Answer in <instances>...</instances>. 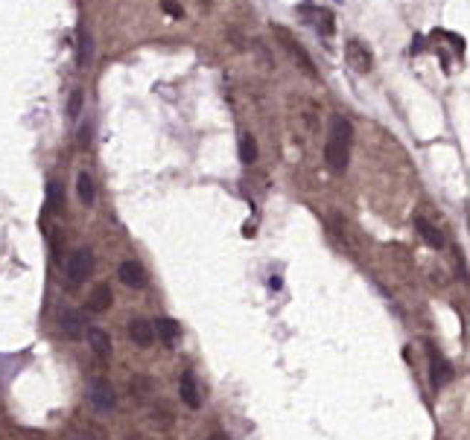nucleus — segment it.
<instances>
[{
	"label": "nucleus",
	"instance_id": "nucleus-1",
	"mask_svg": "<svg viewBox=\"0 0 470 440\" xmlns=\"http://www.w3.org/2000/svg\"><path fill=\"white\" fill-rule=\"evenodd\" d=\"M351 143H354V125L351 120L336 117L330 125V135L325 143V161L333 172H344L351 164Z\"/></svg>",
	"mask_w": 470,
	"mask_h": 440
},
{
	"label": "nucleus",
	"instance_id": "nucleus-2",
	"mask_svg": "<svg viewBox=\"0 0 470 440\" xmlns=\"http://www.w3.org/2000/svg\"><path fill=\"white\" fill-rule=\"evenodd\" d=\"M65 271H68L71 286H82V283L91 277V271H93V254H91L88 248H76L73 254L68 257Z\"/></svg>",
	"mask_w": 470,
	"mask_h": 440
},
{
	"label": "nucleus",
	"instance_id": "nucleus-3",
	"mask_svg": "<svg viewBox=\"0 0 470 440\" xmlns=\"http://www.w3.org/2000/svg\"><path fill=\"white\" fill-rule=\"evenodd\" d=\"M88 399H91V405L97 408V412H111V408L117 405V394H114L108 379H91Z\"/></svg>",
	"mask_w": 470,
	"mask_h": 440
},
{
	"label": "nucleus",
	"instance_id": "nucleus-4",
	"mask_svg": "<svg viewBox=\"0 0 470 440\" xmlns=\"http://www.w3.org/2000/svg\"><path fill=\"white\" fill-rule=\"evenodd\" d=\"M344 58H348V65L357 70V73H368L371 68H374V56H371V50L362 44V41H348L344 44Z\"/></svg>",
	"mask_w": 470,
	"mask_h": 440
},
{
	"label": "nucleus",
	"instance_id": "nucleus-5",
	"mask_svg": "<svg viewBox=\"0 0 470 440\" xmlns=\"http://www.w3.org/2000/svg\"><path fill=\"white\" fill-rule=\"evenodd\" d=\"M117 277L123 280V286H129V289H143L146 283H149L146 268L138 260H123L120 268H117Z\"/></svg>",
	"mask_w": 470,
	"mask_h": 440
},
{
	"label": "nucleus",
	"instance_id": "nucleus-6",
	"mask_svg": "<svg viewBox=\"0 0 470 440\" xmlns=\"http://www.w3.org/2000/svg\"><path fill=\"white\" fill-rule=\"evenodd\" d=\"M450 379H453V367H450V362H447L441 353L429 350V382H432V388H435V391H438V388H444Z\"/></svg>",
	"mask_w": 470,
	"mask_h": 440
},
{
	"label": "nucleus",
	"instance_id": "nucleus-7",
	"mask_svg": "<svg viewBox=\"0 0 470 440\" xmlns=\"http://www.w3.org/2000/svg\"><path fill=\"white\" fill-rule=\"evenodd\" d=\"M178 394H181V402L187 408H202V391H199V382H196V373L193 370H184L181 373V382H178Z\"/></svg>",
	"mask_w": 470,
	"mask_h": 440
},
{
	"label": "nucleus",
	"instance_id": "nucleus-8",
	"mask_svg": "<svg viewBox=\"0 0 470 440\" xmlns=\"http://www.w3.org/2000/svg\"><path fill=\"white\" fill-rule=\"evenodd\" d=\"M58 330L65 332V338H71V341L82 338L85 335V315H82V312H76V309H65L58 315Z\"/></svg>",
	"mask_w": 470,
	"mask_h": 440
},
{
	"label": "nucleus",
	"instance_id": "nucleus-9",
	"mask_svg": "<svg viewBox=\"0 0 470 440\" xmlns=\"http://www.w3.org/2000/svg\"><path fill=\"white\" fill-rule=\"evenodd\" d=\"M85 335H88V347L93 350V356L106 362L111 356V335L103 327H88Z\"/></svg>",
	"mask_w": 470,
	"mask_h": 440
},
{
	"label": "nucleus",
	"instance_id": "nucleus-10",
	"mask_svg": "<svg viewBox=\"0 0 470 440\" xmlns=\"http://www.w3.org/2000/svg\"><path fill=\"white\" fill-rule=\"evenodd\" d=\"M415 231H418V236H421L429 248H435V251H441V248H444V234L438 231L426 216H415Z\"/></svg>",
	"mask_w": 470,
	"mask_h": 440
},
{
	"label": "nucleus",
	"instance_id": "nucleus-11",
	"mask_svg": "<svg viewBox=\"0 0 470 440\" xmlns=\"http://www.w3.org/2000/svg\"><path fill=\"white\" fill-rule=\"evenodd\" d=\"M111 303H114L111 286H108V283H97V286L91 289V295H88V309L91 312H108Z\"/></svg>",
	"mask_w": 470,
	"mask_h": 440
},
{
	"label": "nucleus",
	"instance_id": "nucleus-12",
	"mask_svg": "<svg viewBox=\"0 0 470 440\" xmlns=\"http://www.w3.org/2000/svg\"><path fill=\"white\" fill-rule=\"evenodd\" d=\"M152 332L158 335L167 347H173V344L178 341V335H181V324L175 318H158V321H152Z\"/></svg>",
	"mask_w": 470,
	"mask_h": 440
},
{
	"label": "nucleus",
	"instance_id": "nucleus-13",
	"mask_svg": "<svg viewBox=\"0 0 470 440\" xmlns=\"http://www.w3.org/2000/svg\"><path fill=\"white\" fill-rule=\"evenodd\" d=\"M129 338L138 344V347H149L155 341V332H152V321H143V318H132L129 321Z\"/></svg>",
	"mask_w": 470,
	"mask_h": 440
},
{
	"label": "nucleus",
	"instance_id": "nucleus-14",
	"mask_svg": "<svg viewBox=\"0 0 470 440\" xmlns=\"http://www.w3.org/2000/svg\"><path fill=\"white\" fill-rule=\"evenodd\" d=\"M76 193H79V201L85 207H93V201H97V184H93V178L88 172L76 175Z\"/></svg>",
	"mask_w": 470,
	"mask_h": 440
},
{
	"label": "nucleus",
	"instance_id": "nucleus-15",
	"mask_svg": "<svg viewBox=\"0 0 470 440\" xmlns=\"http://www.w3.org/2000/svg\"><path fill=\"white\" fill-rule=\"evenodd\" d=\"M47 207L56 210V213L65 207V184H61L58 178H50V184H47Z\"/></svg>",
	"mask_w": 470,
	"mask_h": 440
},
{
	"label": "nucleus",
	"instance_id": "nucleus-16",
	"mask_svg": "<svg viewBox=\"0 0 470 440\" xmlns=\"http://www.w3.org/2000/svg\"><path fill=\"white\" fill-rule=\"evenodd\" d=\"M88 61H91V36H88L85 26H79V33H76V65L88 68Z\"/></svg>",
	"mask_w": 470,
	"mask_h": 440
},
{
	"label": "nucleus",
	"instance_id": "nucleus-17",
	"mask_svg": "<svg viewBox=\"0 0 470 440\" xmlns=\"http://www.w3.org/2000/svg\"><path fill=\"white\" fill-rule=\"evenodd\" d=\"M240 161L245 167H252L257 161V140H255V135H242L240 137Z\"/></svg>",
	"mask_w": 470,
	"mask_h": 440
},
{
	"label": "nucleus",
	"instance_id": "nucleus-18",
	"mask_svg": "<svg viewBox=\"0 0 470 440\" xmlns=\"http://www.w3.org/2000/svg\"><path fill=\"white\" fill-rule=\"evenodd\" d=\"M129 391H132V397L143 399V397H149L155 391V385H152V379H146V376H135V379L129 382Z\"/></svg>",
	"mask_w": 470,
	"mask_h": 440
},
{
	"label": "nucleus",
	"instance_id": "nucleus-19",
	"mask_svg": "<svg viewBox=\"0 0 470 440\" xmlns=\"http://www.w3.org/2000/svg\"><path fill=\"white\" fill-rule=\"evenodd\" d=\"M82 105H85V93H82V88H73L71 90V100H68V117L71 120H79Z\"/></svg>",
	"mask_w": 470,
	"mask_h": 440
},
{
	"label": "nucleus",
	"instance_id": "nucleus-20",
	"mask_svg": "<svg viewBox=\"0 0 470 440\" xmlns=\"http://www.w3.org/2000/svg\"><path fill=\"white\" fill-rule=\"evenodd\" d=\"M316 18H319V21H316L319 33H322V29H325V36L330 38V36H333V15H330L327 9H319V12H316Z\"/></svg>",
	"mask_w": 470,
	"mask_h": 440
},
{
	"label": "nucleus",
	"instance_id": "nucleus-21",
	"mask_svg": "<svg viewBox=\"0 0 470 440\" xmlns=\"http://www.w3.org/2000/svg\"><path fill=\"white\" fill-rule=\"evenodd\" d=\"M68 440H100V434L93 431V429H79V431H73Z\"/></svg>",
	"mask_w": 470,
	"mask_h": 440
},
{
	"label": "nucleus",
	"instance_id": "nucleus-22",
	"mask_svg": "<svg viewBox=\"0 0 470 440\" xmlns=\"http://www.w3.org/2000/svg\"><path fill=\"white\" fill-rule=\"evenodd\" d=\"M208 440H231V437H228V434H225V431H213V434H210V437H208Z\"/></svg>",
	"mask_w": 470,
	"mask_h": 440
},
{
	"label": "nucleus",
	"instance_id": "nucleus-23",
	"mask_svg": "<svg viewBox=\"0 0 470 440\" xmlns=\"http://www.w3.org/2000/svg\"><path fill=\"white\" fill-rule=\"evenodd\" d=\"M164 9H167V12H173V15H181V9H178L175 4H170V0H167V4H164Z\"/></svg>",
	"mask_w": 470,
	"mask_h": 440
},
{
	"label": "nucleus",
	"instance_id": "nucleus-24",
	"mask_svg": "<svg viewBox=\"0 0 470 440\" xmlns=\"http://www.w3.org/2000/svg\"><path fill=\"white\" fill-rule=\"evenodd\" d=\"M126 440H149V437H143V434H129Z\"/></svg>",
	"mask_w": 470,
	"mask_h": 440
}]
</instances>
